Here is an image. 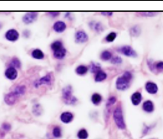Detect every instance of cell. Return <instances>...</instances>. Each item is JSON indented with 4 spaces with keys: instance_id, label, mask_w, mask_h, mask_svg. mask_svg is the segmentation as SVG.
<instances>
[{
    "instance_id": "obj_1",
    "label": "cell",
    "mask_w": 163,
    "mask_h": 139,
    "mask_svg": "<svg viewBox=\"0 0 163 139\" xmlns=\"http://www.w3.org/2000/svg\"><path fill=\"white\" fill-rule=\"evenodd\" d=\"M26 92V87L25 85H17L12 91L5 96V101L8 105H14L17 102L20 96H23Z\"/></svg>"
},
{
    "instance_id": "obj_2",
    "label": "cell",
    "mask_w": 163,
    "mask_h": 139,
    "mask_svg": "<svg viewBox=\"0 0 163 139\" xmlns=\"http://www.w3.org/2000/svg\"><path fill=\"white\" fill-rule=\"evenodd\" d=\"M132 79V74L130 72H125L122 76L118 77L116 81V87L119 90H125L129 87Z\"/></svg>"
},
{
    "instance_id": "obj_3",
    "label": "cell",
    "mask_w": 163,
    "mask_h": 139,
    "mask_svg": "<svg viewBox=\"0 0 163 139\" xmlns=\"http://www.w3.org/2000/svg\"><path fill=\"white\" fill-rule=\"evenodd\" d=\"M62 98L65 104H75L77 101V98L73 96V89L71 86H67L62 89Z\"/></svg>"
},
{
    "instance_id": "obj_4",
    "label": "cell",
    "mask_w": 163,
    "mask_h": 139,
    "mask_svg": "<svg viewBox=\"0 0 163 139\" xmlns=\"http://www.w3.org/2000/svg\"><path fill=\"white\" fill-rule=\"evenodd\" d=\"M114 120L115 122L116 125L120 130H125V124L124 121L123 113H122V108L120 107H117L114 112Z\"/></svg>"
},
{
    "instance_id": "obj_5",
    "label": "cell",
    "mask_w": 163,
    "mask_h": 139,
    "mask_svg": "<svg viewBox=\"0 0 163 139\" xmlns=\"http://www.w3.org/2000/svg\"><path fill=\"white\" fill-rule=\"evenodd\" d=\"M51 82H52V75H51V73H48L43 77H42V78L35 81L33 82V86L36 88H38V87L42 86V85H51Z\"/></svg>"
},
{
    "instance_id": "obj_6",
    "label": "cell",
    "mask_w": 163,
    "mask_h": 139,
    "mask_svg": "<svg viewBox=\"0 0 163 139\" xmlns=\"http://www.w3.org/2000/svg\"><path fill=\"white\" fill-rule=\"evenodd\" d=\"M37 17H38V13L28 12L25 14L22 17V22L26 25H29V24L34 22L37 19Z\"/></svg>"
},
{
    "instance_id": "obj_7",
    "label": "cell",
    "mask_w": 163,
    "mask_h": 139,
    "mask_svg": "<svg viewBox=\"0 0 163 139\" xmlns=\"http://www.w3.org/2000/svg\"><path fill=\"white\" fill-rule=\"evenodd\" d=\"M6 39L10 42H15L18 40L19 37V33L15 29H10L5 33V35Z\"/></svg>"
},
{
    "instance_id": "obj_8",
    "label": "cell",
    "mask_w": 163,
    "mask_h": 139,
    "mask_svg": "<svg viewBox=\"0 0 163 139\" xmlns=\"http://www.w3.org/2000/svg\"><path fill=\"white\" fill-rule=\"evenodd\" d=\"M88 40V36L84 30H79L75 33V42L77 43L81 44L86 42Z\"/></svg>"
},
{
    "instance_id": "obj_9",
    "label": "cell",
    "mask_w": 163,
    "mask_h": 139,
    "mask_svg": "<svg viewBox=\"0 0 163 139\" xmlns=\"http://www.w3.org/2000/svg\"><path fill=\"white\" fill-rule=\"evenodd\" d=\"M5 76L9 80H15L18 76V72H17V69L14 68V67H8L5 72Z\"/></svg>"
},
{
    "instance_id": "obj_10",
    "label": "cell",
    "mask_w": 163,
    "mask_h": 139,
    "mask_svg": "<svg viewBox=\"0 0 163 139\" xmlns=\"http://www.w3.org/2000/svg\"><path fill=\"white\" fill-rule=\"evenodd\" d=\"M119 52H121L125 56H128V57H136V53L135 52L134 50L130 46H123L119 49Z\"/></svg>"
},
{
    "instance_id": "obj_11",
    "label": "cell",
    "mask_w": 163,
    "mask_h": 139,
    "mask_svg": "<svg viewBox=\"0 0 163 139\" xmlns=\"http://www.w3.org/2000/svg\"><path fill=\"white\" fill-rule=\"evenodd\" d=\"M145 90L150 94H156L158 92V86L152 82H148L145 84Z\"/></svg>"
},
{
    "instance_id": "obj_12",
    "label": "cell",
    "mask_w": 163,
    "mask_h": 139,
    "mask_svg": "<svg viewBox=\"0 0 163 139\" xmlns=\"http://www.w3.org/2000/svg\"><path fill=\"white\" fill-rule=\"evenodd\" d=\"M66 24L62 21H57L53 25V29L56 33H62L66 29Z\"/></svg>"
},
{
    "instance_id": "obj_13",
    "label": "cell",
    "mask_w": 163,
    "mask_h": 139,
    "mask_svg": "<svg viewBox=\"0 0 163 139\" xmlns=\"http://www.w3.org/2000/svg\"><path fill=\"white\" fill-rule=\"evenodd\" d=\"M60 119L64 124L71 123L74 119V115L71 112H64L61 114Z\"/></svg>"
},
{
    "instance_id": "obj_14",
    "label": "cell",
    "mask_w": 163,
    "mask_h": 139,
    "mask_svg": "<svg viewBox=\"0 0 163 139\" xmlns=\"http://www.w3.org/2000/svg\"><path fill=\"white\" fill-rule=\"evenodd\" d=\"M143 109L144 110L145 112L147 113H151L154 111V104L151 101H145L143 104Z\"/></svg>"
},
{
    "instance_id": "obj_15",
    "label": "cell",
    "mask_w": 163,
    "mask_h": 139,
    "mask_svg": "<svg viewBox=\"0 0 163 139\" xmlns=\"http://www.w3.org/2000/svg\"><path fill=\"white\" fill-rule=\"evenodd\" d=\"M142 94L139 92H136L131 96V101L133 105H139L142 101Z\"/></svg>"
},
{
    "instance_id": "obj_16",
    "label": "cell",
    "mask_w": 163,
    "mask_h": 139,
    "mask_svg": "<svg viewBox=\"0 0 163 139\" xmlns=\"http://www.w3.org/2000/svg\"><path fill=\"white\" fill-rule=\"evenodd\" d=\"M66 53H67V51H66L65 48H62L61 49L58 50V51H54V56L55 59H62L66 56Z\"/></svg>"
},
{
    "instance_id": "obj_17",
    "label": "cell",
    "mask_w": 163,
    "mask_h": 139,
    "mask_svg": "<svg viewBox=\"0 0 163 139\" xmlns=\"http://www.w3.org/2000/svg\"><path fill=\"white\" fill-rule=\"evenodd\" d=\"M106 78H107V74H106V73L101 70H99V72H97L96 73L94 80L95 82H102V81L105 80Z\"/></svg>"
},
{
    "instance_id": "obj_18",
    "label": "cell",
    "mask_w": 163,
    "mask_h": 139,
    "mask_svg": "<svg viewBox=\"0 0 163 139\" xmlns=\"http://www.w3.org/2000/svg\"><path fill=\"white\" fill-rule=\"evenodd\" d=\"M31 56L35 59H44L45 54L40 49H34L31 52Z\"/></svg>"
},
{
    "instance_id": "obj_19",
    "label": "cell",
    "mask_w": 163,
    "mask_h": 139,
    "mask_svg": "<svg viewBox=\"0 0 163 139\" xmlns=\"http://www.w3.org/2000/svg\"><path fill=\"white\" fill-rule=\"evenodd\" d=\"M10 67H14L16 69H20L22 67V64H21V61L18 58L14 57L11 59L9 62Z\"/></svg>"
},
{
    "instance_id": "obj_20",
    "label": "cell",
    "mask_w": 163,
    "mask_h": 139,
    "mask_svg": "<svg viewBox=\"0 0 163 139\" xmlns=\"http://www.w3.org/2000/svg\"><path fill=\"white\" fill-rule=\"evenodd\" d=\"M102 98V96L99 93H93L91 96V101L93 104L99 105L101 103Z\"/></svg>"
},
{
    "instance_id": "obj_21",
    "label": "cell",
    "mask_w": 163,
    "mask_h": 139,
    "mask_svg": "<svg viewBox=\"0 0 163 139\" xmlns=\"http://www.w3.org/2000/svg\"><path fill=\"white\" fill-rule=\"evenodd\" d=\"M62 45H63V44H62V42L59 41V40H57V41H55L51 44V48L53 51V52H54V51H58V50L63 48Z\"/></svg>"
},
{
    "instance_id": "obj_22",
    "label": "cell",
    "mask_w": 163,
    "mask_h": 139,
    "mask_svg": "<svg viewBox=\"0 0 163 139\" xmlns=\"http://www.w3.org/2000/svg\"><path fill=\"white\" fill-rule=\"evenodd\" d=\"M88 68L85 65H80L76 68V73L80 76H83L88 73Z\"/></svg>"
},
{
    "instance_id": "obj_23",
    "label": "cell",
    "mask_w": 163,
    "mask_h": 139,
    "mask_svg": "<svg viewBox=\"0 0 163 139\" xmlns=\"http://www.w3.org/2000/svg\"><path fill=\"white\" fill-rule=\"evenodd\" d=\"M100 58H101V59L102 61L111 60V59L112 58V53L108 51H104L101 53Z\"/></svg>"
},
{
    "instance_id": "obj_24",
    "label": "cell",
    "mask_w": 163,
    "mask_h": 139,
    "mask_svg": "<svg viewBox=\"0 0 163 139\" xmlns=\"http://www.w3.org/2000/svg\"><path fill=\"white\" fill-rule=\"evenodd\" d=\"M90 70H91L92 73H96L99 70H101V67H100V64H98V63L92 62L91 66H90Z\"/></svg>"
},
{
    "instance_id": "obj_25",
    "label": "cell",
    "mask_w": 163,
    "mask_h": 139,
    "mask_svg": "<svg viewBox=\"0 0 163 139\" xmlns=\"http://www.w3.org/2000/svg\"><path fill=\"white\" fill-rule=\"evenodd\" d=\"M53 135H54V138H59L62 137V130L59 127H55L54 129H53L52 132Z\"/></svg>"
},
{
    "instance_id": "obj_26",
    "label": "cell",
    "mask_w": 163,
    "mask_h": 139,
    "mask_svg": "<svg viewBox=\"0 0 163 139\" xmlns=\"http://www.w3.org/2000/svg\"><path fill=\"white\" fill-rule=\"evenodd\" d=\"M42 107L39 104H36L33 105V113L35 115V116H40V115L42 114Z\"/></svg>"
},
{
    "instance_id": "obj_27",
    "label": "cell",
    "mask_w": 163,
    "mask_h": 139,
    "mask_svg": "<svg viewBox=\"0 0 163 139\" xmlns=\"http://www.w3.org/2000/svg\"><path fill=\"white\" fill-rule=\"evenodd\" d=\"M77 137L80 139H87L88 137V133L86 130L85 129H82L78 132L77 133Z\"/></svg>"
},
{
    "instance_id": "obj_28",
    "label": "cell",
    "mask_w": 163,
    "mask_h": 139,
    "mask_svg": "<svg viewBox=\"0 0 163 139\" xmlns=\"http://www.w3.org/2000/svg\"><path fill=\"white\" fill-rule=\"evenodd\" d=\"M117 34L115 33V32H111L109 34L107 35V36L105 37V40L108 42H112L115 40L116 37H117Z\"/></svg>"
},
{
    "instance_id": "obj_29",
    "label": "cell",
    "mask_w": 163,
    "mask_h": 139,
    "mask_svg": "<svg viewBox=\"0 0 163 139\" xmlns=\"http://www.w3.org/2000/svg\"><path fill=\"white\" fill-rule=\"evenodd\" d=\"M130 34H131L132 36H138L140 33V29L138 26H134L130 28Z\"/></svg>"
},
{
    "instance_id": "obj_30",
    "label": "cell",
    "mask_w": 163,
    "mask_h": 139,
    "mask_svg": "<svg viewBox=\"0 0 163 139\" xmlns=\"http://www.w3.org/2000/svg\"><path fill=\"white\" fill-rule=\"evenodd\" d=\"M93 28L96 30L98 33H100L103 30V26L100 22H96V23H93Z\"/></svg>"
},
{
    "instance_id": "obj_31",
    "label": "cell",
    "mask_w": 163,
    "mask_h": 139,
    "mask_svg": "<svg viewBox=\"0 0 163 139\" xmlns=\"http://www.w3.org/2000/svg\"><path fill=\"white\" fill-rule=\"evenodd\" d=\"M122 62V59H121V57H119V56H112V58L111 59V63H112V64H121Z\"/></svg>"
},
{
    "instance_id": "obj_32",
    "label": "cell",
    "mask_w": 163,
    "mask_h": 139,
    "mask_svg": "<svg viewBox=\"0 0 163 139\" xmlns=\"http://www.w3.org/2000/svg\"><path fill=\"white\" fill-rule=\"evenodd\" d=\"M117 101V98L115 96H110L107 101V104H106V106L109 107L111 106V105L114 104Z\"/></svg>"
},
{
    "instance_id": "obj_33",
    "label": "cell",
    "mask_w": 163,
    "mask_h": 139,
    "mask_svg": "<svg viewBox=\"0 0 163 139\" xmlns=\"http://www.w3.org/2000/svg\"><path fill=\"white\" fill-rule=\"evenodd\" d=\"M2 129L4 130L5 131H9L10 130H11V124H8V123H3L2 125Z\"/></svg>"
},
{
    "instance_id": "obj_34",
    "label": "cell",
    "mask_w": 163,
    "mask_h": 139,
    "mask_svg": "<svg viewBox=\"0 0 163 139\" xmlns=\"http://www.w3.org/2000/svg\"><path fill=\"white\" fill-rule=\"evenodd\" d=\"M156 68L157 70H163V61H159L155 65Z\"/></svg>"
},
{
    "instance_id": "obj_35",
    "label": "cell",
    "mask_w": 163,
    "mask_h": 139,
    "mask_svg": "<svg viewBox=\"0 0 163 139\" xmlns=\"http://www.w3.org/2000/svg\"><path fill=\"white\" fill-rule=\"evenodd\" d=\"M22 34H23V36L25 37V38H29V37H30V30H25L23 31V33H22Z\"/></svg>"
},
{
    "instance_id": "obj_36",
    "label": "cell",
    "mask_w": 163,
    "mask_h": 139,
    "mask_svg": "<svg viewBox=\"0 0 163 139\" xmlns=\"http://www.w3.org/2000/svg\"><path fill=\"white\" fill-rule=\"evenodd\" d=\"M49 16L52 17H56L59 15V12H56V11H53V12H49L48 13Z\"/></svg>"
},
{
    "instance_id": "obj_37",
    "label": "cell",
    "mask_w": 163,
    "mask_h": 139,
    "mask_svg": "<svg viewBox=\"0 0 163 139\" xmlns=\"http://www.w3.org/2000/svg\"><path fill=\"white\" fill-rule=\"evenodd\" d=\"M142 16H145V17H152V16H154V13H141Z\"/></svg>"
},
{
    "instance_id": "obj_38",
    "label": "cell",
    "mask_w": 163,
    "mask_h": 139,
    "mask_svg": "<svg viewBox=\"0 0 163 139\" xmlns=\"http://www.w3.org/2000/svg\"><path fill=\"white\" fill-rule=\"evenodd\" d=\"M101 14H102V15H105H105L106 16H111V15H112L113 13L112 12H110V11H109V12L106 11V12H102Z\"/></svg>"
},
{
    "instance_id": "obj_39",
    "label": "cell",
    "mask_w": 163,
    "mask_h": 139,
    "mask_svg": "<svg viewBox=\"0 0 163 139\" xmlns=\"http://www.w3.org/2000/svg\"><path fill=\"white\" fill-rule=\"evenodd\" d=\"M2 23H1V22H0V29L2 28Z\"/></svg>"
}]
</instances>
